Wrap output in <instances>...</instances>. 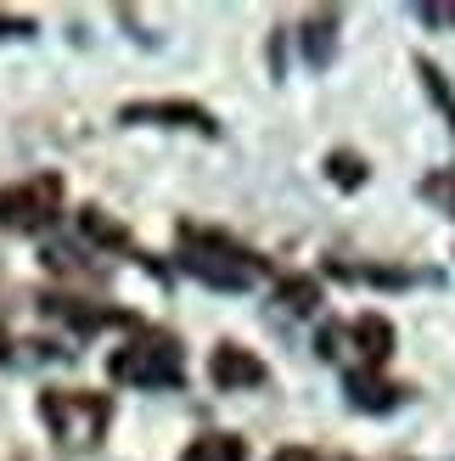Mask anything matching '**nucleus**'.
Listing matches in <instances>:
<instances>
[{
  "mask_svg": "<svg viewBox=\"0 0 455 461\" xmlns=\"http://www.w3.org/2000/svg\"><path fill=\"white\" fill-rule=\"evenodd\" d=\"M180 270L197 276L214 293H247L259 282L264 259L247 253L242 242H231L225 230H202V225H180Z\"/></svg>",
  "mask_w": 455,
  "mask_h": 461,
  "instance_id": "f257e3e1",
  "label": "nucleus"
},
{
  "mask_svg": "<svg viewBox=\"0 0 455 461\" xmlns=\"http://www.w3.org/2000/svg\"><path fill=\"white\" fill-rule=\"evenodd\" d=\"M40 417H45V428L57 433V445L90 450V445H102V433L112 422V400L90 394V388H45V394H40Z\"/></svg>",
  "mask_w": 455,
  "mask_h": 461,
  "instance_id": "f03ea898",
  "label": "nucleus"
},
{
  "mask_svg": "<svg viewBox=\"0 0 455 461\" xmlns=\"http://www.w3.org/2000/svg\"><path fill=\"white\" fill-rule=\"evenodd\" d=\"M107 377L124 388H180L186 383V355H180L174 338L147 332V338H135L107 355Z\"/></svg>",
  "mask_w": 455,
  "mask_h": 461,
  "instance_id": "7ed1b4c3",
  "label": "nucleus"
},
{
  "mask_svg": "<svg viewBox=\"0 0 455 461\" xmlns=\"http://www.w3.org/2000/svg\"><path fill=\"white\" fill-rule=\"evenodd\" d=\"M62 214V175H34L17 186H0V225L6 230H45Z\"/></svg>",
  "mask_w": 455,
  "mask_h": 461,
  "instance_id": "20e7f679",
  "label": "nucleus"
},
{
  "mask_svg": "<svg viewBox=\"0 0 455 461\" xmlns=\"http://www.w3.org/2000/svg\"><path fill=\"white\" fill-rule=\"evenodd\" d=\"M124 124H169V130H197V135H214V113L197 107V102H129L119 107Z\"/></svg>",
  "mask_w": 455,
  "mask_h": 461,
  "instance_id": "39448f33",
  "label": "nucleus"
},
{
  "mask_svg": "<svg viewBox=\"0 0 455 461\" xmlns=\"http://www.w3.org/2000/svg\"><path fill=\"white\" fill-rule=\"evenodd\" d=\"M40 310L51 315V321H67L74 332H102V327H141L129 310H96V304H85V298H62V293H45L40 298Z\"/></svg>",
  "mask_w": 455,
  "mask_h": 461,
  "instance_id": "423d86ee",
  "label": "nucleus"
},
{
  "mask_svg": "<svg viewBox=\"0 0 455 461\" xmlns=\"http://www.w3.org/2000/svg\"><path fill=\"white\" fill-rule=\"evenodd\" d=\"M209 377H214V388H259L264 383V360L254 355V349H236V343H219V349L209 355Z\"/></svg>",
  "mask_w": 455,
  "mask_h": 461,
  "instance_id": "0eeeda50",
  "label": "nucleus"
},
{
  "mask_svg": "<svg viewBox=\"0 0 455 461\" xmlns=\"http://www.w3.org/2000/svg\"><path fill=\"white\" fill-rule=\"evenodd\" d=\"M349 343H354L360 366H366V372H377V366L394 355V327H388V315H360L354 327H349Z\"/></svg>",
  "mask_w": 455,
  "mask_h": 461,
  "instance_id": "6e6552de",
  "label": "nucleus"
},
{
  "mask_svg": "<svg viewBox=\"0 0 455 461\" xmlns=\"http://www.w3.org/2000/svg\"><path fill=\"white\" fill-rule=\"evenodd\" d=\"M343 394H349L360 411H377V417H382V411H394V405L405 400L394 383H382L377 372H366V366H349V372H343Z\"/></svg>",
  "mask_w": 455,
  "mask_h": 461,
  "instance_id": "1a4fd4ad",
  "label": "nucleus"
},
{
  "mask_svg": "<svg viewBox=\"0 0 455 461\" xmlns=\"http://www.w3.org/2000/svg\"><path fill=\"white\" fill-rule=\"evenodd\" d=\"M299 45H304L309 68H326L332 51H337V12H332V6H326V12H315L304 29H299Z\"/></svg>",
  "mask_w": 455,
  "mask_h": 461,
  "instance_id": "9d476101",
  "label": "nucleus"
},
{
  "mask_svg": "<svg viewBox=\"0 0 455 461\" xmlns=\"http://www.w3.org/2000/svg\"><path fill=\"white\" fill-rule=\"evenodd\" d=\"M180 461H247V445L236 433H202V439L180 450Z\"/></svg>",
  "mask_w": 455,
  "mask_h": 461,
  "instance_id": "9b49d317",
  "label": "nucleus"
},
{
  "mask_svg": "<svg viewBox=\"0 0 455 461\" xmlns=\"http://www.w3.org/2000/svg\"><path fill=\"white\" fill-rule=\"evenodd\" d=\"M79 230H85V237L96 242V248H112V253H124V248H129V230H124L119 220H107L102 209H79Z\"/></svg>",
  "mask_w": 455,
  "mask_h": 461,
  "instance_id": "f8f14e48",
  "label": "nucleus"
},
{
  "mask_svg": "<svg viewBox=\"0 0 455 461\" xmlns=\"http://www.w3.org/2000/svg\"><path fill=\"white\" fill-rule=\"evenodd\" d=\"M416 74H422V85H427V96H433V107L444 113V124H450V135H455V90H450V79L439 74L427 57H416Z\"/></svg>",
  "mask_w": 455,
  "mask_h": 461,
  "instance_id": "ddd939ff",
  "label": "nucleus"
},
{
  "mask_svg": "<svg viewBox=\"0 0 455 461\" xmlns=\"http://www.w3.org/2000/svg\"><path fill=\"white\" fill-rule=\"evenodd\" d=\"M276 298H281V310H292V315H309L315 304H321V287H315L309 276H281Z\"/></svg>",
  "mask_w": 455,
  "mask_h": 461,
  "instance_id": "4468645a",
  "label": "nucleus"
},
{
  "mask_svg": "<svg viewBox=\"0 0 455 461\" xmlns=\"http://www.w3.org/2000/svg\"><path fill=\"white\" fill-rule=\"evenodd\" d=\"M326 175L337 180V186H349V192L366 186V164H360L354 152H332V158H326Z\"/></svg>",
  "mask_w": 455,
  "mask_h": 461,
  "instance_id": "2eb2a0df",
  "label": "nucleus"
},
{
  "mask_svg": "<svg viewBox=\"0 0 455 461\" xmlns=\"http://www.w3.org/2000/svg\"><path fill=\"white\" fill-rule=\"evenodd\" d=\"M422 197L439 203L444 214H455V175H450V169H444V175H427V180H422Z\"/></svg>",
  "mask_w": 455,
  "mask_h": 461,
  "instance_id": "dca6fc26",
  "label": "nucleus"
},
{
  "mask_svg": "<svg viewBox=\"0 0 455 461\" xmlns=\"http://www.w3.org/2000/svg\"><path fill=\"white\" fill-rule=\"evenodd\" d=\"M343 343H349V327H337V321H332V327H321L315 349H321V360H337V355H343Z\"/></svg>",
  "mask_w": 455,
  "mask_h": 461,
  "instance_id": "f3484780",
  "label": "nucleus"
},
{
  "mask_svg": "<svg viewBox=\"0 0 455 461\" xmlns=\"http://www.w3.org/2000/svg\"><path fill=\"white\" fill-rule=\"evenodd\" d=\"M34 34V17H17V12H0V40H29Z\"/></svg>",
  "mask_w": 455,
  "mask_h": 461,
  "instance_id": "a211bd4d",
  "label": "nucleus"
},
{
  "mask_svg": "<svg viewBox=\"0 0 455 461\" xmlns=\"http://www.w3.org/2000/svg\"><path fill=\"white\" fill-rule=\"evenodd\" d=\"M270 461H326L321 450H309V445H287V450H276Z\"/></svg>",
  "mask_w": 455,
  "mask_h": 461,
  "instance_id": "6ab92c4d",
  "label": "nucleus"
},
{
  "mask_svg": "<svg viewBox=\"0 0 455 461\" xmlns=\"http://www.w3.org/2000/svg\"><path fill=\"white\" fill-rule=\"evenodd\" d=\"M12 360V332H6V321H0V366Z\"/></svg>",
  "mask_w": 455,
  "mask_h": 461,
  "instance_id": "aec40b11",
  "label": "nucleus"
}]
</instances>
